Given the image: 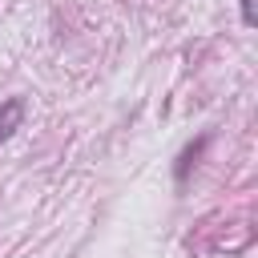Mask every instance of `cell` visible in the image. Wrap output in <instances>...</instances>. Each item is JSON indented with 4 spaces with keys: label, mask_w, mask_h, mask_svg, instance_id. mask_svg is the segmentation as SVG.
Returning a JSON list of instances; mask_svg holds the SVG:
<instances>
[{
    "label": "cell",
    "mask_w": 258,
    "mask_h": 258,
    "mask_svg": "<svg viewBox=\"0 0 258 258\" xmlns=\"http://www.w3.org/2000/svg\"><path fill=\"white\" fill-rule=\"evenodd\" d=\"M242 24H246V28L258 24V16H254V0H242Z\"/></svg>",
    "instance_id": "3957f363"
},
{
    "label": "cell",
    "mask_w": 258,
    "mask_h": 258,
    "mask_svg": "<svg viewBox=\"0 0 258 258\" xmlns=\"http://www.w3.org/2000/svg\"><path fill=\"white\" fill-rule=\"evenodd\" d=\"M206 141H210V137H198L194 145H185V149H181V157H177V165H173V177H177V185H181V181L189 177V169H194V161L202 157V149H206Z\"/></svg>",
    "instance_id": "7a4b0ae2"
},
{
    "label": "cell",
    "mask_w": 258,
    "mask_h": 258,
    "mask_svg": "<svg viewBox=\"0 0 258 258\" xmlns=\"http://www.w3.org/2000/svg\"><path fill=\"white\" fill-rule=\"evenodd\" d=\"M20 121H24V101H20V97H8V101L0 105V141H8V137L20 129Z\"/></svg>",
    "instance_id": "6da1fadb"
}]
</instances>
